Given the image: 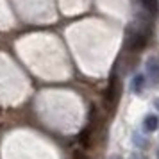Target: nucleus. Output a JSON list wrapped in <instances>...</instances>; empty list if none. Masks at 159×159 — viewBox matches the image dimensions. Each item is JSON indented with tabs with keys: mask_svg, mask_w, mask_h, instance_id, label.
Instances as JSON below:
<instances>
[{
	"mask_svg": "<svg viewBox=\"0 0 159 159\" xmlns=\"http://www.w3.org/2000/svg\"><path fill=\"white\" fill-rule=\"evenodd\" d=\"M120 79H118V75L113 73L111 75V79H109V86L106 89V95H104V106L107 111H113L115 106L118 104V98H120Z\"/></svg>",
	"mask_w": 159,
	"mask_h": 159,
	"instance_id": "f257e3e1",
	"label": "nucleus"
},
{
	"mask_svg": "<svg viewBox=\"0 0 159 159\" xmlns=\"http://www.w3.org/2000/svg\"><path fill=\"white\" fill-rule=\"evenodd\" d=\"M95 122H97V115L95 109H91V116H89V123L82 129V132L79 134V143L82 148H89L93 143V134H95Z\"/></svg>",
	"mask_w": 159,
	"mask_h": 159,
	"instance_id": "f03ea898",
	"label": "nucleus"
},
{
	"mask_svg": "<svg viewBox=\"0 0 159 159\" xmlns=\"http://www.w3.org/2000/svg\"><path fill=\"white\" fill-rule=\"evenodd\" d=\"M145 70H147V79L150 80L154 86H157L159 84V59L157 57H148L147 59V63H145Z\"/></svg>",
	"mask_w": 159,
	"mask_h": 159,
	"instance_id": "7ed1b4c3",
	"label": "nucleus"
},
{
	"mask_svg": "<svg viewBox=\"0 0 159 159\" xmlns=\"http://www.w3.org/2000/svg\"><path fill=\"white\" fill-rule=\"evenodd\" d=\"M159 127V118L156 115H147L143 118V129L145 132H154Z\"/></svg>",
	"mask_w": 159,
	"mask_h": 159,
	"instance_id": "20e7f679",
	"label": "nucleus"
},
{
	"mask_svg": "<svg viewBox=\"0 0 159 159\" xmlns=\"http://www.w3.org/2000/svg\"><path fill=\"white\" fill-rule=\"evenodd\" d=\"M145 82H147V77H145V75H141V73L134 75V77H132V91H134V93H139L145 88Z\"/></svg>",
	"mask_w": 159,
	"mask_h": 159,
	"instance_id": "39448f33",
	"label": "nucleus"
},
{
	"mask_svg": "<svg viewBox=\"0 0 159 159\" xmlns=\"http://www.w3.org/2000/svg\"><path fill=\"white\" fill-rule=\"evenodd\" d=\"M129 159H148V157H147V156H143V154H138V152H136V154H130Z\"/></svg>",
	"mask_w": 159,
	"mask_h": 159,
	"instance_id": "423d86ee",
	"label": "nucleus"
},
{
	"mask_svg": "<svg viewBox=\"0 0 159 159\" xmlns=\"http://www.w3.org/2000/svg\"><path fill=\"white\" fill-rule=\"evenodd\" d=\"M73 159H88V157L82 154V152H75V154H73Z\"/></svg>",
	"mask_w": 159,
	"mask_h": 159,
	"instance_id": "0eeeda50",
	"label": "nucleus"
},
{
	"mask_svg": "<svg viewBox=\"0 0 159 159\" xmlns=\"http://www.w3.org/2000/svg\"><path fill=\"white\" fill-rule=\"evenodd\" d=\"M156 109H157V111H159V98H157V100H156Z\"/></svg>",
	"mask_w": 159,
	"mask_h": 159,
	"instance_id": "6e6552de",
	"label": "nucleus"
},
{
	"mask_svg": "<svg viewBox=\"0 0 159 159\" xmlns=\"http://www.w3.org/2000/svg\"><path fill=\"white\" fill-rule=\"evenodd\" d=\"M115 159H122V157H115Z\"/></svg>",
	"mask_w": 159,
	"mask_h": 159,
	"instance_id": "1a4fd4ad",
	"label": "nucleus"
},
{
	"mask_svg": "<svg viewBox=\"0 0 159 159\" xmlns=\"http://www.w3.org/2000/svg\"><path fill=\"white\" fill-rule=\"evenodd\" d=\"M157 156H159V150H157Z\"/></svg>",
	"mask_w": 159,
	"mask_h": 159,
	"instance_id": "9d476101",
	"label": "nucleus"
}]
</instances>
